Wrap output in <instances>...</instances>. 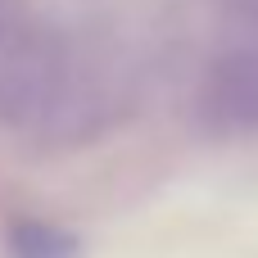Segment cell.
Instances as JSON below:
<instances>
[{
    "label": "cell",
    "mask_w": 258,
    "mask_h": 258,
    "mask_svg": "<svg viewBox=\"0 0 258 258\" xmlns=\"http://www.w3.org/2000/svg\"><path fill=\"white\" fill-rule=\"evenodd\" d=\"M209 109L231 132H258V45L231 50L213 82H209Z\"/></svg>",
    "instance_id": "2"
},
{
    "label": "cell",
    "mask_w": 258,
    "mask_h": 258,
    "mask_svg": "<svg viewBox=\"0 0 258 258\" xmlns=\"http://www.w3.org/2000/svg\"><path fill=\"white\" fill-rule=\"evenodd\" d=\"M50 91V59L27 23L0 0V118L32 113Z\"/></svg>",
    "instance_id": "1"
},
{
    "label": "cell",
    "mask_w": 258,
    "mask_h": 258,
    "mask_svg": "<svg viewBox=\"0 0 258 258\" xmlns=\"http://www.w3.org/2000/svg\"><path fill=\"white\" fill-rule=\"evenodd\" d=\"M9 254L14 258H73V240L50 231V227L23 222V227L9 231Z\"/></svg>",
    "instance_id": "3"
}]
</instances>
